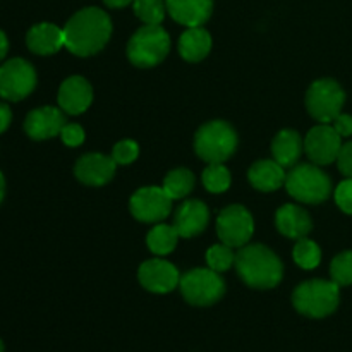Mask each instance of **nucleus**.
Masks as SVG:
<instances>
[{
    "instance_id": "1",
    "label": "nucleus",
    "mask_w": 352,
    "mask_h": 352,
    "mask_svg": "<svg viewBox=\"0 0 352 352\" xmlns=\"http://www.w3.org/2000/svg\"><path fill=\"white\" fill-rule=\"evenodd\" d=\"M112 36V21L105 10L86 7L76 12L64 28L65 47L79 57L95 55L109 43Z\"/></svg>"
},
{
    "instance_id": "2",
    "label": "nucleus",
    "mask_w": 352,
    "mask_h": 352,
    "mask_svg": "<svg viewBox=\"0 0 352 352\" xmlns=\"http://www.w3.org/2000/svg\"><path fill=\"white\" fill-rule=\"evenodd\" d=\"M234 265L244 284L253 289H274L284 277L282 261L263 244H246L239 248Z\"/></svg>"
},
{
    "instance_id": "3",
    "label": "nucleus",
    "mask_w": 352,
    "mask_h": 352,
    "mask_svg": "<svg viewBox=\"0 0 352 352\" xmlns=\"http://www.w3.org/2000/svg\"><path fill=\"white\" fill-rule=\"evenodd\" d=\"M340 301L339 285L336 282L315 280L302 282L292 292V305L296 311L308 318H325L332 315Z\"/></svg>"
},
{
    "instance_id": "4",
    "label": "nucleus",
    "mask_w": 352,
    "mask_h": 352,
    "mask_svg": "<svg viewBox=\"0 0 352 352\" xmlns=\"http://www.w3.org/2000/svg\"><path fill=\"white\" fill-rule=\"evenodd\" d=\"M236 148L237 134L226 120H212L205 124L195 136L196 155L208 164H222L232 157Z\"/></svg>"
},
{
    "instance_id": "5",
    "label": "nucleus",
    "mask_w": 352,
    "mask_h": 352,
    "mask_svg": "<svg viewBox=\"0 0 352 352\" xmlns=\"http://www.w3.org/2000/svg\"><path fill=\"white\" fill-rule=\"evenodd\" d=\"M285 189L294 199L308 205H320L332 192L329 175L313 164L294 165L285 177Z\"/></svg>"
},
{
    "instance_id": "6",
    "label": "nucleus",
    "mask_w": 352,
    "mask_h": 352,
    "mask_svg": "<svg viewBox=\"0 0 352 352\" xmlns=\"http://www.w3.org/2000/svg\"><path fill=\"white\" fill-rule=\"evenodd\" d=\"M170 36L160 24H144L131 36L127 57L138 67H153L167 57Z\"/></svg>"
},
{
    "instance_id": "7",
    "label": "nucleus",
    "mask_w": 352,
    "mask_h": 352,
    "mask_svg": "<svg viewBox=\"0 0 352 352\" xmlns=\"http://www.w3.org/2000/svg\"><path fill=\"white\" fill-rule=\"evenodd\" d=\"M182 298L192 306H212L226 294V282L212 268H195L179 280Z\"/></svg>"
},
{
    "instance_id": "8",
    "label": "nucleus",
    "mask_w": 352,
    "mask_h": 352,
    "mask_svg": "<svg viewBox=\"0 0 352 352\" xmlns=\"http://www.w3.org/2000/svg\"><path fill=\"white\" fill-rule=\"evenodd\" d=\"M344 102L346 93L333 79H318L306 93V109L313 119L322 124L333 122V119L342 113Z\"/></svg>"
},
{
    "instance_id": "9",
    "label": "nucleus",
    "mask_w": 352,
    "mask_h": 352,
    "mask_svg": "<svg viewBox=\"0 0 352 352\" xmlns=\"http://www.w3.org/2000/svg\"><path fill=\"white\" fill-rule=\"evenodd\" d=\"M36 86V71L24 58H10L0 65V96L9 102L26 98Z\"/></svg>"
},
{
    "instance_id": "10",
    "label": "nucleus",
    "mask_w": 352,
    "mask_h": 352,
    "mask_svg": "<svg viewBox=\"0 0 352 352\" xmlns=\"http://www.w3.org/2000/svg\"><path fill=\"white\" fill-rule=\"evenodd\" d=\"M254 222L251 213L241 205H230L220 212L217 219V234L223 244L243 248L253 237Z\"/></svg>"
},
{
    "instance_id": "11",
    "label": "nucleus",
    "mask_w": 352,
    "mask_h": 352,
    "mask_svg": "<svg viewBox=\"0 0 352 352\" xmlns=\"http://www.w3.org/2000/svg\"><path fill=\"white\" fill-rule=\"evenodd\" d=\"M174 199L165 192L164 188L150 186L141 188L131 196L129 208L136 220L146 223H157L167 219L172 212Z\"/></svg>"
},
{
    "instance_id": "12",
    "label": "nucleus",
    "mask_w": 352,
    "mask_h": 352,
    "mask_svg": "<svg viewBox=\"0 0 352 352\" xmlns=\"http://www.w3.org/2000/svg\"><path fill=\"white\" fill-rule=\"evenodd\" d=\"M340 140L342 136L333 129V126L320 124L306 134L305 151L315 165H329L339 157V151L342 148Z\"/></svg>"
},
{
    "instance_id": "13",
    "label": "nucleus",
    "mask_w": 352,
    "mask_h": 352,
    "mask_svg": "<svg viewBox=\"0 0 352 352\" xmlns=\"http://www.w3.org/2000/svg\"><path fill=\"white\" fill-rule=\"evenodd\" d=\"M138 278L146 291L155 292V294H167L177 287L181 275L174 265L157 258V260L144 261L141 265Z\"/></svg>"
},
{
    "instance_id": "14",
    "label": "nucleus",
    "mask_w": 352,
    "mask_h": 352,
    "mask_svg": "<svg viewBox=\"0 0 352 352\" xmlns=\"http://www.w3.org/2000/svg\"><path fill=\"white\" fill-rule=\"evenodd\" d=\"M65 116L55 107H41V109L31 110L24 120V131L31 140H50L58 136L62 127L65 126Z\"/></svg>"
},
{
    "instance_id": "15",
    "label": "nucleus",
    "mask_w": 352,
    "mask_h": 352,
    "mask_svg": "<svg viewBox=\"0 0 352 352\" xmlns=\"http://www.w3.org/2000/svg\"><path fill=\"white\" fill-rule=\"evenodd\" d=\"M117 164L112 157H105L102 153L82 155L76 162L74 174L78 181L86 186H103L113 177Z\"/></svg>"
},
{
    "instance_id": "16",
    "label": "nucleus",
    "mask_w": 352,
    "mask_h": 352,
    "mask_svg": "<svg viewBox=\"0 0 352 352\" xmlns=\"http://www.w3.org/2000/svg\"><path fill=\"white\" fill-rule=\"evenodd\" d=\"M93 102V88L81 76H71L58 89V105L71 116L86 112Z\"/></svg>"
},
{
    "instance_id": "17",
    "label": "nucleus",
    "mask_w": 352,
    "mask_h": 352,
    "mask_svg": "<svg viewBox=\"0 0 352 352\" xmlns=\"http://www.w3.org/2000/svg\"><path fill=\"white\" fill-rule=\"evenodd\" d=\"M210 212L199 199H188L174 215V229L181 237H195L208 226Z\"/></svg>"
},
{
    "instance_id": "18",
    "label": "nucleus",
    "mask_w": 352,
    "mask_h": 352,
    "mask_svg": "<svg viewBox=\"0 0 352 352\" xmlns=\"http://www.w3.org/2000/svg\"><path fill=\"white\" fill-rule=\"evenodd\" d=\"M172 19L188 28H198L210 19L213 0H165Z\"/></svg>"
},
{
    "instance_id": "19",
    "label": "nucleus",
    "mask_w": 352,
    "mask_h": 352,
    "mask_svg": "<svg viewBox=\"0 0 352 352\" xmlns=\"http://www.w3.org/2000/svg\"><path fill=\"white\" fill-rule=\"evenodd\" d=\"M275 226L282 236L289 239H302L313 229L311 217L298 205H284L277 210Z\"/></svg>"
},
{
    "instance_id": "20",
    "label": "nucleus",
    "mask_w": 352,
    "mask_h": 352,
    "mask_svg": "<svg viewBox=\"0 0 352 352\" xmlns=\"http://www.w3.org/2000/svg\"><path fill=\"white\" fill-rule=\"evenodd\" d=\"M26 45L33 54L52 55L65 47L64 30L52 23L34 24L26 34Z\"/></svg>"
},
{
    "instance_id": "21",
    "label": "nucleus",
    "mask_w": 352,
    "mask_h": 352,
    "mask_svg": "<svg viewBox=\"0 0 352 352\" xmlns=\"http://www.w3.org/2000/svg\"><path fill=\"white\" fill-rule=\"evenodd\" d=\"M251 186L258 191H275L285 186V167H282L277 160H258L251 165L248 172Z\"/></svg>"
},
{
    "instance_id": "22",
    "label": "nucleus",
    "mask_w": 352,
    "mask_h": 352,
    "mask_svg": "<svg viewBox=\"0 0 352 352\" xmlns=\"http://www.w3.org/2000/svg\"><path fill=\"white\" fill-rule=\"evenodd\" d=\"M302 150H305V141L301 140L299 133L292 129L280 131L272 141L274 160H277L282 167H294Z\"/></svg>"
},
{
    "instance_id": "23",
    "label": "nucleus",
    "mask_w": 352,
    "mask_h": 352,
    "mask_svg": "<svg viewBox=\"0 0 352 352\" xmlns=\"http://www.w3.org/2000/svg\"><path fill=\"white\" fill-rule=\"evenodd\" d=\"M212 50V36L201 26L188 28L179 40V54L188 62H199Z\"/></svg>"
},
{
    "instance_id": "24",
    "label": "nucleus",
    "mask_w": 352,
    "mask_h": 352,
    "mask_svg": "<svg viewBox=\"0 0 352 352\" xmlns=\"http://www.w3.org/2000/svg\"><path fill=\"white\" fill-rule=\"evenodd\" d=\"M179 237L181 236L174 229V226L160 223V226H155L150 230V234L146 236V244L151 253L158 254V256H165V254L172 253L175 250Z\"/></svg>"
},
{
    "instance_id": "25",
    "label": "nucleus",
    "mask_w": 352,
    "mask_h": 352,
    "mask_svg": "<svg viewBox=\"0 0 352 352\" xmlns=\"http://www.w3.org/2000/svg\"><path fill=\"white\" fill-rule=\"evenodd\" d=\"M195 188V175L188 168H175L168 172L164 181V189L172 199H181L188 196Z\"/></svg>"
},
{
    "instance_id": "26",
    "label": "nucleus",
    "mask_w": 352,
    "mask_h": 352,
    "mask_svg": "<svg viewBox=\"0 0 352 352\" xmlns=\"http://www.w3.org/2000/svg\"><path fill=\"white\" fill-rule=\"evenodd\" d=\"M294 261L305 270H313L322 261V251H320L318 244L315 241H309L306 237L298 239V244L294 246Z\"/></svg>"
},
{
    "instance_id": "27",
    "label": "nucleus",
    "mask_w": 352,
    "mask_h": 352,
    "mask_svg": "<svg viewBox=\"0 0 352 352\" xmlns=\"http://www.w3.org/2000/svg\"><path fill=\"white\" fill-rule=\"evenodd\" d=\"M203 184L210 192H226L230 188V172L223 164H208L203 170Z\"/></svg>"
},
{
    "instance_id": "28",
    "label": "nucleus",
    "mask_w": 352,
    "mask_h": 352,
    "mask_svg": "<svg viewBox=\"0 0 352 352\" xmlns=\"http://www.w3.org/2000/svg\"><path fill=\"white\" fill-rule=\"evenodd\" d=\"M133 7L134 14L144 24H160L165 17V10H167L164 0H134Z\"/></svg>"
},
{
    "instance_id": "29",
    "label": "nucleus",
    "mask_w": 352,
    "mask_h": 352,
    "mask_svg": "<svg viewBox=\"0 0 352 352\" xmlns=\"http://www.w3.org/2000/svg\"><path fill=\"white\" fill-rule=\"evenodd\" d=\"M206 263H208V268L222 274L236 263V254L232 253V248L227 244H215L206 251Z\"/></svg>"
},
{
    "instance_id": "30",
    "label": "nucleus",
    "mask_w": 352,
    "mask_h": 352,
    "mask_svg": "<svg viewBox=\"0 0 352 352\" xmlns=\"http://www.w3.org/2000/svg\"><path fill=\"white\" fill-rule=\"evenodd\" d=\"M330 275L339 287L352 284V251H344L333 258L330 265Z\"/></svg>"
},
{
    "instance_id": "31",
    "label": "nucleus",
    "mask_w": 352,
    "mask_h": 352,
    "mask_svg": "<svg viewBox=\"0 0 352 352\" xmlns=\"http://www.w3.org/2000/svg\"><path fill=\"white\" fill-rule=\"evenodd\" d=\"M140 155V146H138L136 141L133 140H122L113 146L112 150V158L116 160L117 165H129Z\"/></svg>"
},
{
    "instance_id": "32",
    "label": "nucleus",
    "mask_w": 352,
    "mask_h": 352,
    "mask_svg": "<svg viewBox=\"0 0 352 352\" xmlns=\"http://www.w3.org/2000/svg\"><path fill=\"white\" fill-rule=\"evenodd\" d=\"M336 203L344 213L352 215V179L347 177L336 189Z\"/></svg>"
},
{
    "instance_id": "33",
    "label": "nucleus",
    "mask_w": 352,
    "mask_h": 352,
    "mask_svg": "<svg viewBox=\"0 0 352 352\" xmlns=\"http://www.w3.org/2000/svg\"><path fill=\"white\" fill-rule=\"evenodd\" d=\"M60 138L67 146H79L85 143V129L79 124H65L60 131Z\"/></svg>"
},
{
    "instance_id": "34",
    "label": "nucleus",
    "mask_w": 352,
    "mask_h": 352,
    "mask_svg": "<svg viewBox=\"0 0 352 352\" xmlns=\"http://www.w3.org/2000/svg\"><path fill=\"white\" fill-rule=\"evenodd\" d=\"M337 165H339V170L342 172L344 175L352 179V141L349 143L342 144L339 151V157H337Z\"/></svg>"
},
{
    "instance_id": "35",
    "label": "nucleus",
    "mask_w": 352,
    "mask_h": 352,
    "mask_svg": "<svg viewBox=\"0 0 352 352\" xmlns=\"http://www.w3.org/2000/svg\"><path fill=\"white\" fill-rule=\"evenodd\" d=\"M333 129L342 138L352 136V117L347 113H340L333 119Z\"/></svg>"
},
{
    "instance_id": "36",
    "label": "nucleus",
    "mask_w": 352,
    "mask_h": 352,
    "mask_svg": "<svg viewBox=\"0 0 352 352\" xmlns=\"http://www.w3.org/2000/svg\"><path fill=\"white\" fill-rule=\"evenodd\" d=\"M10 120H12V112H10L9 107L0 103V134L9 127Z\"/></svg>"
},
{
    "instance_id": "37",
    "label": "nucleus",
    "mask_w": 352,
    "mask_h": 352,
    "mask_svg": "<svg viewBox=\"0 0 352 352\" xmlns=\"http://www.w3.org/2000/svg\"><path fill=\"white\" fill-rule=\"evenodd\" d=\"M7 50H9V40H7L6 33L0 30V60H3V57L7 55Z\"/></svg>"
},
{
    "instance_id": "38",
    "label": "nucleus",
    "mask_w": 352,
    "mask_h": 352,
    "mask_svg": "<svg viewBox=\"0 0 352 352\" xmlns=\"http://www.w3.org/2000/svg\"><path fill=\"white\" fill-rule=\"evenodd\" d=\"M105 2L107 7H110V9H120V7H126L129 6V3H133L134 0H103Z\"/></svg>"
},
{
    "instance_id": "39",
    "label": "nucleus",
    "mask_w": 352,
    "mask_h": 352,
    "mask_svg": "<svg viewBox=\"0 0 352 352\" xmlns=\"http://www.w3.org/2000/svg\"><path fill=\"white\" fill-rule=\"evenodd\" d=\"M3 196H6V181H3V175L0 172V203H2Z\"/></svg>"
},
{
    "instance_id": "40",
    "label": "nucleus",
    "mask_w": 352,
    "mask_h": 352,
    "mask_svg": "<svg viewBox=\"0 0 352 352\" xmlns=\"http://www.w3.org/2000/svg\"><path fill=\"white\" fill-rule=\"evenodd\" d=\"M0 352H3V342L0 340Z\"/></svg>"
}]
</instances>
